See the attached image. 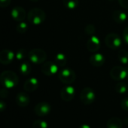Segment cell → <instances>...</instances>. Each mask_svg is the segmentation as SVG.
Wrapping results in <instances>:
<instances>
[{
    "label": "cell",
    "instance_id": "1",
    "mask_svg": "<svg viewBox=\"0 0 128 128\" xmlns=\"http://www.w3.org/2000/svg\"><path fill=\"white\" fill-rule=\"evenodd\" d=\"M19 82L17 75L11 70L3 71L0 75V83L5 88H13Z\"/></svg>",
    "mask_w": 128,
    "mask_h": 128
},
{
    "label": "cell",
    "instance_id": "2",
    "mask_svg": "<svg viewBox=\"0 0 128 128\" xmlns=\"http://www.w3.org/2000/svg\"><path fill=\"white\" fill-rule=\"evenodd\" d=\"M27 19L29 23L34 26H39L45 22L46 14L45 11L40 8H32L29 11Z\"/></svg>",
    "mask_w": 128,
    "mask_h": 128
},
{
    "label": "cell",
    "instance_id": "3",
    "mask_svg": "<svg viewBox=\"0 0 128 128\" xmlns=\"http://www.w3.org/2000/svg\"><path fill=\"white\" fill-rule=\"evenodd\" d=\"M28 58L29 61L35 64H40L45 62L47 54L45 50L38 48L32 49L28 52Z\"/></svg>",
    "mask_w": 128,
    "mask_h": 128
},
{
    "label": "cell",
    "instance_id": "4",
    "mask_svg": "<svg viewBox=\"0 0 128 128\" xmlns=\"http://www.w3.org/2000/svg\"><path fill=\"white\" fill-rule=\"evenodd\" d=\"M60 81L65 85H70L76 80V74L75 71L70 68L62 69L58 74Z\"/></svg>",
    "mask_w": 128,
    "mask_h": 128
},
{
    "label": "cell",
    "instance_id": "5",
    "mask_svg": "<svg viewBox=\"0 0 128 128\" xmlns=\"http://www.w3.org/2000/svg\"><path fill=\"white\" fill-rule=\"evenodd\" d=\"M105 44L111 50H118L122 46V40L121 37L115 33L108 34L105 38Z\"/></svg>",
    "mask_w": 128,
    "mask_h": 128
},
{
    "label": "cell",
    "instance_id": "6",
    "mask_svg": "<svg viewBox=\"0 0 128 128\" xmlns=\"http://www.w3.org/2000/svg\"><path fill=\"white\" fill-rule=\"evenodd\" d=\"M96 99V94L94 91L89 88L85 87L82 89L81 94H80V100L81 103L84 105H91L94 103V101Z\"/></svg>",
    "mask_w": 128,
    "mask_h": 128
},
{
    "label": "cell",
    "instance_id": "7",
    "mask_svg": "<svg viewBox=\"0 0 128 128\" xmlns=\"http://www.w3.org/2000/svg\"><path fill=\"white\" fill-rule=\"evenodd\" d=\"M110 76L115 81H121L128 78L127 68L121 66L114 67L110 71Z\"/></svg>",
    "mask_w": 128,
    "mask_h": 128
},
{
    "label": "cell",
    "instance_id": "8",
    "mask_svg": "<svg viewBox=\"0 0 128 128\" xmlns=\"http://www.w3.org/2000/svg\"><path fill=\"white\" fill-rule=\"evenodd\" d=\"M75 95V90L71 86H64L60 91V98L63 101L70 102L72 101Z\"/></svg>",
    "mask_w": 128,
    "mask_h": 128
},
{
    "label": "cell",
    "instance_id": "9",
    "mask_svg": "<svg viewBox=\"0 0 128 128\" xmlns=\"http://www.w3.org/2000/svg\"><path fill=\"white\" fill-rule=\"evenodd\" d=\"M58 66L55 62H47L43 64L41 67V72L43 74L48 76H51L56 74L58 72Z\"/></svg>",
    "mask_w": 128,
    "mask_h": 128
},
{
    "label": "cell",
    "instance_id": "10",
    "mask_svg": "<svg viewBox=\"0 0 128 128\" xmlns=\"http://www.w3.org/2000/svg\"><path fill=\"white\" fill-rule=\"evenodd\" d=\"M51 108L49 104L41 102L38 104L34 108V112L39 117H45L51 112Z\"/></svg>",
    "mask_w": 128,
    "mask_h": 128
},
{
    "label": "cell",
    "instance_id": "11",
    "mask_svg": "<svg viewBox=\"0 0 128 128\" xmlns=\"http://www.w3.org/2000/svg\"><path fill=\"white\" fill-rule=\"evenodd\" d=\"M11 16L14 21L20 22H23L25 20L26 16V13L24 8H23L22 7L16 6L11 10Z\"/></svg>",
    "mask_w": 128,
    "mask_h": 128
},
{
    "label": "cell",
    "instance_id": "12",
    "mask_svg": "<svg viewBox=\"0 0 128 128\" xmlns=\"http://www.w3.org/2000/svg\"><path fill=\"white\" fill-rule=\"evenodd\" d=\"M100 46H101V44H100V39L94 35L91 36L88 39V40L87 41V44H86L87 50L90 52H92V53L97 52L100 49Z\"/></svg>",
    "mask_w": 128,
    "mask_h": 128
},
{
    "label": "cell",
    "instance_id": "13",
    "mask_svg": "<svg viewBox=\"0 0 128 128\" xmlns=\"http://www.w3.org/2000/svg\"><path fill=\"white\" fill-rule=\"evenodd\" d=\"M14 58L15 54L10 50L5 49L0 52V63L2 64L8 65L11 64Z\"/></svg>",
    "mask_w": 128,
    "mask_h": 128
},
{
    "label": "cell",
    "instance_id": "14",
    "mask_svg": "<svg viewBox=\"0 0 128 128\" xmlns=\"http://www.w3.org/2000/svg\"><path fill=\"white\" fill-rule=\"evenodd\" d=\"M90 63L96 68L102 67L105 63V57L101 53L94 52L90 56Z\"/></svg>",
    "mask_w": 128,
    "mask_h": 128
},
{
    "label": "cell",
    "instance_id": "15",
    "mask_svg": "<svg viewBox=\"0 0 128 128\" xmlns=\"http://www.w3.org/2000/svg\"><path fill=\"white\" fill-rule=\"evenodd\" d=\"M15 101L20 107H26L30 102L29 96L25 92H20L17 94Z\"/></svg>",
    "mask_w": 128,
    "mask_h": 128
},
{
    "label": "cell",
    "instance_id": "16",
    "mask_svg": "<svg viewBox=\"0 0 128 128\" xmlns=\"http://www.w3.org/2000/svg\"><path fill=\"white\" fill-rule=\"evenodd\" d=\"M39 86V82L38 80L36 78H30L29 80H27L23 86V88L26 92H35Z\"/></svg>",
    "mask_w": 128,
    "mask_h": 128
},
{
    "label": "cell",
    "instance_id": "17",
    "mask_svg": "<svg viewBox=\"0 0 128 128\" xmlns=\"http://www.w3.org/2000/svg\"><path fill=\"white\" fill-rule=\"evenodd\" d=\"M112 18L117 23L124 24L127 20V15L124 11L118 10L112 13Z\"/></svg>",
    "mask_w": 128,
    "mask_h": 128
},
{
    "label": "cell",
    "instance_id": "18",
    "mask_svg": "<svg viewBox=\"0 0 128 128\" xmlns=\"http://www.w3.org/2000/svg\"><path fill=\"white\" fill-rule=\"evenodd\" d=\"M106 127L107 128H122L123 123L119 118L113 117L107 122Z\"/></svg>",
    "mask_w": 128,
    "mask_h": 128
},
{
    "label": "cell",
    "instance_id": "19",
    "mask_svg": "<svg viewBox=\"0 0 128 128\" xmlns=\"http://www.w3.org/2000/svg\"><path fill=\"white\" fill-rule=\"evenodd\" d=\"M54 62L58 67L63 68L67 63V57L63 53H57L54 57Z\"/></svg>",
    "mask_w": 128,
    "mask_h": 128
},
{
    "label": "cell",
    "instance_id": "20",
    "mask_svg": "<svg viewBox=\"0 0 128 128\" xmlns=\"http://www.w3.org/2000/svg\"><path fill=\"white\" fill-rule=\"evenodd\" d=\"M20 72L23 76H28L32 71V67L29 63L23 62L20 65Z\"/></svg>",
    "mask_w": 128,
    "mask_h": 128
},
{
    "label": "cell",
    "instance_id": "21",
    "mask_svg": "<svg viewBox=\"0 0 128 128\" xmlns=\"http://www.w3.org/2000/svg\"><path fill=\"white\" fill-rule=\"evenodd\" d=\"M63 5L69 10H74L79 5V0H63Z\"/></svg>",
    "mask_w": 128,
    "mask_h": 128
},
{
    "label": "cell",
    "instance_id": "22",
    "mask_svg": "<svg viewBox=\"0 0 128 128\" xmlns=\"http://www.w3.org/2000/svg\"><path fill=\"white\" fill-rule=\"evenodd\" d=\"M118 58L119 62L123 64H128V52L125 50H121L118 52Z\"/></svg>",
    "mask_w": 128,
    "mask_h": 128
},
{
    "label": "cell",
    "instance_id": "23",
    "mask_svg": "<svg viewBox=\"0 0 128 128\" xmlns=\"http://www.w3.org/2000/svg\"><path fill=\"white\" fill-rule=\"evenodd\" d=\"M115 91L118 94H124L125 93H127L128 91V86L125 82H118L116 86H115Z\"/></svg>",
    "mask_w": 128,
    "mask_h": 128
},
{
    "label": "cell",
    "instance_id": "24",
    "mask_svg": "<svg viewBox=\"0 0 128 128\" xmlns=\"http://www.w3.org/2000/svg\"><path fill=\"white\" fill-rule=\"evenodd\" d=\"M16 30L19 34H24L28 30V25L24 22H20L16 26Z\"/></svg>",
    "mask_w": 128,
    "mask_h": 128
},
{
    "label": "cell",
    "instance_id": "25",
    "mask_svg": "<svg viewBox=\"0 0 128 128\" xmlns=\"http://www.w3.org/2000/svg\"><path fill=\"white\" fill-rule=\"evenodd\" d=\"M26 56H28V53L26 52V50H24V49H20V50H19L16 52V54H15V58H16L18 61H22V60H23V59L26 57Z\"/></svg>",
    "mask_w": 128,
    "mask_h": 128
},
{
    "label": "cell",
    "instance_id": "26",
    "mask_svg": "<svg viewBox=\"0 0 128 128\" xmlns=\"http://www.w3.org/2000/svg\"><path fill=\"white\" fill-rule=\"evenodd\" d=\"M33 128H48V124L46 122L42 120H36L33 122Z\"/></svg>",
    "mask_w": 128,
    "mask_h": 128
},
{
    "label": "cell",
    "instance_id": "27",
    "mask_svg": "<svg viewBox=\"0 0 128 128\" xmlns=\"http://www.w3.org/2000/svg\"><path fill=\"white\" fill-rule=\"evenodd\" d=\"M84 32L85 33L88 34V35H90L91 37L93 36L96 32V28H95V26L93 25V24H88L85 26V28H84Z\"/></svg>",
    "mask_w": 128,
    "mask_h": 128
},
{
    "label": "cell",
    "instance_id": "28",
    "mask_svg": "<svg viewBox=\"0 0 128 128\" xmlns=\"http://www.w3.org/2000/svg\"><path fill=\"white\" fill-rule=\"evenodd\" d=\"M121 106L124 110L128 112V98H125L121 100Z\"/></svg>",
    "mask_w": 128,
    "mask_h": 128
},
{
    "label": "cell",
    "instance_id": "29",
    "mask_svg": "<svg viewBox=\"0 0 128 128\" xmlns=\"http://www.w3.org/2000/svg\"><path fill=\"white\" fill-rule=\"evenodd\" d=\"M8 96V92L7 91V89L5 88H3L2 89H0V98L2 99L6 98Z\"/></svg>",
    "mask_w": 128,
    "mask_h": 128
},
{
    "label": "cell",
    "instance_id": "30",
    "mask_svg": "<svg viewBox=\"0 0 128 128\" xmlns=\"http://www.w3.org/2000/svg\"><path fill=\"white\" fill-rule=\"evenodd\" d=\"M11 0H0V7L6 8L11 4Z\"/></svg>",
    "mask_w": 128,
    "mask_h": 128
},
{
    "label": "cell",
    "instance_id": "31",
    "mask_svg": "<svg viewBox=\"0 0 128 128\" xmlns=\"http://www.w3.org/2000/svg\"><path fill=\"white\" fill-rule=\"evenodd\" d=\"M118 2L122 8L128 9V0H118Z\"/></svg>",
    "mask_w": 128,
    "mask_h": 128
},
{
    "label": "cell",
    "instance_id": "32",
    "mask_svg": "<svg viewBox=\"0 0 128 128\" xmlns=\"http://www.w3.org/2000/svg\"><path fill=\"white\" fill-rule=\"evenodd\" d=\"M123 38H124V40L126 42V44H128V26L124 30V32H123Z\"/></svg>",
    "mask_w": 128,
    "mask_h": 128
},
{
    "label": "cell",
    "instance_id": "33",
    "mask_svg": "<svg viewBox=\"0 0 128 128\" xmlns=\"http://www.w3.org/2000/svg\"><path fill=\"white\" fill-rule=\"evenodd\" d=\"M5 108H6V104L4 101L0 100V112L5 111Z\"/></svg>",
    "mask_w": 128,
    "mask_h": 128
},
{
    "label": "cell",
    "instance_id": "34",
    "mask_svg": "<svg viewBox=\"0 0 128 128\" xmlns=\"http://www.w3.org/2000/svg\"><path fill=\"white\" fill-rule=\"evenodd\" d=\"M79 128H91V127L88 124H82L79 127Z\"/></svg>",
    "mask_w": 128,
    "mask_h": 128
},
{
    "label": "cell",
    "instance_id": "35",
    "mask_svg": "<svg viewBox=\"0 0 128 128\" xmlns=\"http://www.w3.org/2000/svg\"><path fill=\"white\" fill-rule=\"evenodd\" d=\"M29 1H31V2H38V0H29Z\"/></svg>",
    "mask_w": 128,
    "mask_h": 128
},
{
    "label": "cell",
    "instance_id": "36",
    "mask_svg": "<svg viewBox=\"0 0 128 128\" xmlns=\"http://www.w3.org/2000/svg\"><path fill=\"white\" fill-rule=\"evenodd\" d=\"M127 68V74H128V67L127 68Z\"/></svg>",
    "mask_w": 128,
    "mask_h": 128
},
{
    "label": "cell",
    "instance_id": "37",
    "mask_svg": "<svg viewBox=\"0 0 128 128\" xmlns=\"http://www.w3.org/2000/svg\"><path fill=\"white\" fill-rule=\"evenodd\" d=\"M109 1H112H112H115V0H109Z\"/></svg>",
    "mask_w": 128,
    "mask_h": 128
}]
</instances>
